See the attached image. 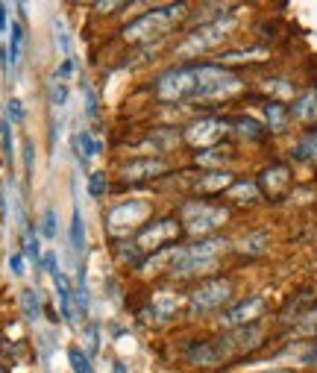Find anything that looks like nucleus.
Wrapping results in <instances>:
<instances>
[{"instance_id": "f257e3e1", "label": "nucleus", "mask_w": 317, "mask_h": 373, "mask_svg": "<svg viewBox=\"0 0 317 373\" xmlns=\"http://www.w3.org/2000/svg\"><path fill=\"white\" fill-rule=\"evenodd\" d=\"M262 341H265V329L258 323L235 326V329H229V332H223L218 338L194 344V347L189 350V362L197 365V367H218V365H226L229 358H235L241 353L256 350Z\"/></svg>"}, {"instance_id": "f03ea898", "label": "nucleus", "mask_w": 317, "mask_h": 373, "mask_svg": "<svg viewBox=\"0 0 317 373\" xmlns=\"http://www.w3.org/2000/svg\"><path fill=\"white\" fill-rule=\"evenodd\" d=\"M229 250V241L221 235H209V238H200L189 247H179L170 253V274L174 277H197V274H206L218 265L221 253Z\"/></svg>"}, {"instance_id": "7ed1b4c3", "label": "nucleus", "mask_w": 317, "mask_h": 373, "mask_svg": "<svg viewBox=\"0 0 317 373\" xmlns=\"http://www.w3.org/2000/svg\"><path fill=\"white\" fill-rule=\"evenodd\" d=\"M182 18H185V6L182 3L156 6L150 12H144L141 18L129 21L124 27V38L129 41V45H150V41L162 38L168 30H174Z\"/></svg>"}, {"instance_id": "20e7f679", "label": "nucleus", "mask_w": 317, "mask_h": 373, "mask_svg": "<svg viewBox=\"0 0 317 373\" xmlns=\"http://www.w3.org/2000/svg\"><path fill=\"white\" fill-rule=\"evenodd\" d=\"M197 71V100H223V97H235L244 82L238 74H233L229 68L221 65H194Z\"/></svg>"}, {"instance_id": "39448f33", "label": "nucleus", "mask_w": 317, "mask_h": 373, "mask_svg": "<svg viewBox=\"0 0 317 373\" xmlns=\"http://www.w3.org/2000/svg\"><path fill=\"white\" fill-rule=\"evenodd\" d=\"M182 226L189 235L197 238H209L214 229H221L229 221V209L226 206H212V203H200V200H191V203H182L179 209Z\"/></svg>"}, {"instance_id": "423d86ee", "label": "nucleus", "mask_w": 317, "mask_h": 373, "mask_svg": "<svg viewBox=\"0 0 317 373\" xmlns=\"http://www.w3.org/2000/svg\"><path fill=\"white\" fill-rule=\"evenodd\" d=\"M233 30H235V18L233 15L214 18V21L203 24V27H197V30L177 47V53L179 56H200V53H206V50H214L218 45H223Z\"/></svg>"}, {"instance_id": "0eeeda50", "label": "nucleus", "mask_w": 317, "mask_h": 373, "mask_svg": "<svg viewBox=\"0 0 317 373\" xmlns=\"http://www.w3.org/2000/svg\"><path fill=\"white\" fill-rule=\"evenodd\" d=\"M150 203L147 200H124V203L118 206H112L109 214H106V229H109V235L112 238H124L129 233H135V229L150 218Z\"/></svg>"}, {"instance_id": "6e6552de", "label": "nucleus", "mask_w": 317, "mask_h": 373, "mask_svg": "<svg viewBox=\"0 0 317 373\" xmlns=\"http://www.w3.org/2000/svg\"><path fill=\"white\" fill-rule=\"evenodd\" d=\"M197 94V71L191 68H170L156 80V97L165 103H177V100H189Z\"/></svg>"}, {"instance_id": "1a4fd4ad", "label": "nucleus", "mask_w": 317, "mask_h": 373, "mask_svg": "<svg viewBox=\"0 0 317 373\" xmlns=\"http://www.w3.org/2000/svg\"><path fill=\"white\" fill-rule=\"evenodd\" d=\"M229 297H233V285L226 279H209L189 297V306L194 314H209V312H218L221 306H226Z\"/></svg>"}, {"instance_id": "9d476101", "label": "nucleus", "mask_w": 317, "mask_h": 373, "mask_svg": "<svg viewBox=\"0 0 317 373\" xmlns=\"http://www.w3.org/2000/svg\"><path fill=\"white\" fill-rule=\"evenodd\" d=\"M233 130L229 126V121H223V118H200V121H194L189 130L182 133V141L189 147H197V150H209V147H214L218 141Z\"/></svg>"}, {"instance_id": "9b49d317", "label": "nucleus", "mask_w": 317, "mask_h": 373, "mask_svg": "<svg viewBox=\"0 0 317 373\" xmlns=\"http://www.w3.org/2000/svg\"><path fill=\"white\" fill-rule=\"evenodd\" d=\"M179 235V221L174 218H162V221H156L150 224L147 229H141V233L133 238L135 241V247L147 256V253H156V250H162L165 244H170Z\"/></svg>"}, {"instance_id": "f8f14e48", "label": "nucleus", "mask_w": 317, "mask_h": 373, "mask_svg": "<svg viewBox=\"0 0 317 373\" xmlns=\"http://www.w3.org/2000/svg\"><path fill=\"white\" fill-rule=\"evenodd\" d=\"M265 309H267V306H265V300H262V297H247V300H241V303L229 306V309L223 312L221 323H223V326H229V329H235V326H247V323H253L256 318H262Z\"/></svg>"}, {"instance_id": "ddd939ff", "label": "nucleus", "mask_w": 317, "mask_h": 373, "mask_svg": "<svg viewBox=\"0 0 317 373\" xmlns=\"http://www.w3.org/2000/svg\"><path fill=\"white\" fill-rule=\"evenodd\" d=\"M168 174V162L158 159V156H150V159H133L121 168V180L124 182H144V180H156Z\"/></svg>"}, {"instance_id": "4468645a", "label": "nucleus", "mask_w": 317, "mask_h": 373, "mask_svg": "<svg viewBox=\"0 0 317 373\" xmlns=\"http://www.w3.org/2000/svg\"><path fill=\"white\" fill-rule=\"evenodd\" d=\"M53 288H56V300H59V312H62L65 323L74 326V321H77V314H74V291H71V285H68V277L56 274L53 277Z\"/></svg>"}, {"instance_id": "2eb2a0df", "label": "nucleus", "mask_w": 317, "mask_h": 373, "mask_svg": "<svg viewBox=\"0 0 317 373\" xmlns=\"http://www.w3.org/2000/svg\"><path fill=\"white\" fill-rule=\"evenodd\" d=\"M194 189L200 194H218V191H229L233 189V174H226V170H209V174H203L197 180Z\"/></svg>"}, {"instance_id": "dca6fc26", "label": "nucleus", "mask_w": 317, "mask_h": 373, "mask_svg": "<svg viewBox=\"0 0 317 373\" xmlns=\"http://www.w3.org/2000/svg\"><path fill=\"white\" fill-rule=\"evenodd\" d=\"M182 309V297L174 294V291H158L153 297V312H156V318L158 321H168V318H174V314Z\"/></svg>"}, {"instance_id": "f3484780", "label": "nucleus", "mask_w": 317, "mask_h": 373, "mask_svg": "<svg viewBox=\"0 0 317 373\" xmlns=\"http://www.w3.org/2000/svg\"><path fill=\"white\" fill-rule=\"evenodd\" d=\"M288 182H291V170H288L285 165H270L265 174H262V180H258V185H265L267 191H285L288 189Z\"/></svg>"}, {"instance_id": "a211bd4d", "label": "nucleus", "mask_w": 317, "mask_h": 373, "mask_svg": "<svg viewBox=\"0 0 317 373\" xmlns=\"http://www.w3.org/2000/svg\"><path fill=\"white\" fill-rule=\"evenodd\" d=\"M74 150H77L80 165L94 162V156H97V138H94L89 130H80V133L74 136Z\"/></svg>"}, {"instance_id": "6ab92c4d", "label": "nucleus", "mask_w": 317, "mask_h": 373, "mask_svg": "<svg viewBox=\"0 0 317 373\" xmlns=\"http://www.w3.org/2000/svg\"><path fill=\"white\" fill-rule=\"evenodd\" d=\"M71 247H74V253H77V259L82 262V256H85V224H82V212H80V206L74 209V218H71Z\"/></svg>"}, {"instance_id": "aec40b11", "label": "nucleus", "mask_w": 317, "mask_h": 373, "mask_svg": "<svg viewBox=\"0 0 317 373\" xmlns=\"http://www.w3.org/2000/svg\"><path fill=\"white\" fill-rule=\"evenodd\" d=\"M294 118L297 121H314L317 118V92H306L302 97H297Z\"/></svg>"}, {"instance_id": "412c9836", "label": "nucleus", "mask_w": 317, "mask_h": 373, "mask_svg": "<svg viewBox=\"0 0 317 373\" xmlns=\"http://www.w3.org/2000/svg\"><path fill=\"white\" fill-rule=\"evenodd\" d=\"M21 309H24V318L27 321H41V300H38V294L33 291V288H24L21 291Z\"/></svg>"}, {"instance_id": "4be33fe9", "label": "nucleus", "mask_w": 317, "mask_h": 373, "mask_svg": "<svg viewBox=\"0 0 317 373\" xmlns=\"http://www.w3.org/2000/svg\"><path fill=\"white\" fill-rule=\"evenodd\" d=\"M265 124L270 126L273 133L285 130V124H288V112H285V106H282V103H267V106H265Z\"/></svg>"}, {"instance_id": "5701e85b", "label": "nucleus", "mask_w": 317, "mask_h": 373, "mask_svg": "<svg viewBox=\"0 0 317 373\" xmlns=\"http://www.w3.org/2000/svg\"><path fill=\"white\" fill-rule=\"evenodd\" d=\"M226 156H229L226 147H209V150H200L194 162H197L200 168H214V165H221V162L226 159Z\"/></svg>"}, {"instance_id": "b1692460", "label": "nucleus", "mask_w": 317, "mask_h": 373, "mask_svg": "<svg viewBox=\"0 0 317 373\" xmlns=\"http://www.w3.org/2000/svg\"><path fill=\"white\" fill-rule=\"evenodd\" d=\"M24 259H30L33 265L41 268V247H38V238H36V233L30 226L24 229Z\"/></svg>"}, {"instance_id": "393cba45", "label": "nucleus", "mask_w": 317, "mask_h": 373, "mask_svg": "<svg viewBox=\"0 0 317 373\" xmlns=\"http://www.w3.org/2000/svg\"><path fill=\"white\" fill-rule=\"evenodd\" d=\"M56 233H59V214H56V209L47 206L45 212H41V238L53 241Z\"/></svg>"}, {"instance_id": "a878e982", "label": "nucleus", "mask_w": 317, "mask_h": 373, "mask_svg": "<svg viewBox=\"0 0 317 373\" xmlns=\"http://www.w3.org/2000/svg\"><path fill=\"white\" fill-rule=\"evenodd\" d=\"M53 38H56V50H59L65 59H71V36L65 30V21L62 18L53 21Z\"/></svg>"}, {"instance_id": "bb28decb", "label": "nucleus", "mask_w": 317, "mask_h": 373, "mask_svg": "<svg viewBox=\"0 0 317 373\" xmlns=\"http://www.w3.org/2000/svg\"><path fill=\"white\" fill-rule=\"evenodd\" d=\"M68 362H71V370H74V373H94L91 358L85 356V350H80V347L68 350Z\"/></svg>"}, {"instance_id": "cd10ccee", "label": "nucleus", "mask_w": 317, "mask_h": 373, "mask_svg": "<svg viewBox=\"0 0 317 373\" xmlns=\"http://www.w3.org/2000/svg\"><path fill=\"white\" fill-rule=\"evenodd\" d=\"M21 53H24V30L21 24L12 27V45H9V65L18 68L21 65Z\"/></svg>"}, {"instance_id": "c85d7f7f", "label": "nucleus", "mask_w": 317, "mask_h": 373, "mask_svg": "<svg viewBox=\"0 0 317 373\" xmlns=\"http://www.w3.org/2000/svg\"><path fill=\"white\" fill-rule=\"evenodd\" d=\"M229 126L238 133V138H258V136H262V124H256L253 118H238Z\"/></svg>"}, {"instance_id": "c756f323", "label": "nucleus", "mask_w": 317, "mask_h": 373, "mask_svg": "<svg viewBox=\"0 0 317 373\" xmlns=\"http://www.w3.org/2000/svg\"><path fill=\"white\" fill-rule=\"evenodd\" d=\"M294 156L297 159H309V162H317V133L306 136L300 141V145L294 147Z\"/></svg>"}, {"instance_id": "7c9ffc66", "label": "nucleus", "mask_w": 317, "mask_h": 373, "mask_svg": "<svg viewBox=\"0 0 317 373\" xmlns=\"http://www.w3.org/2000/svg\"><path fill=\"white\" fill-rule=\"evenodd\" d=\"M229 197L238 200V203H250V200L258 197V185L256 182H238V185L229 189Z\"/></svg>"}, {"instance_id": "2f4dec72", "label": "nucleus", "mask_w": 317, "mask_h": 373, "mask_svg": "<svg viewBox=\"0 0 317 373\" xmlns=\"http://www.w3.org/2000/svg\"><path fill=\"white\" fill-rule=\"evenodd\" d=\"M68 100H71V85L68 82H59V80H53L50 82V103L53 106H68Z\"/></svg>"}, {"instance_id": "473e14b6", "label": "nucleus", "mask_w": 317, "mask_h": 373, "mask_svg": "<svg viewBox=\"0 0 317 373\" xmlns=\"http://www.w3.org/2000/svg\"><path fill=\"white\" fill-rule=\"evenodd\" d=\"M97 353H100V326L89 323V329H85V356L94 358Z\"/></svg>"}, {"instance_id": "72a5a7b5", "label": "nucleus", "mask_w": 317, "mask_h": 373, "mask_svg": "<svg viewBox=\"0 0 317 373\" xmlns=\"http://www.w3.org/2000/svg\"><path fill=\"white\" fill-rule=\"evenodd\" d=\"M121 259L126 265H133V268H141L144 265V253L135 247V241H129V244H121Z\"/></svg>"}, {"instance_id": "f704fd0d", "label": "nucleus", "mask_w": 317, "mask_h": 373, "mask_svg": "<svg viewBox=\"0 0 317 373\" xmlns=\"http://www.w3.org/2000/svg\"><path fill=\"white\" fill-rule=\"evenodd\" d=\"M265 89H267L273 97H282V100L294 97V85L288 82V80H270V82H265Z\"/></svg>"}, {"instance_id": "c9c22d12", "label": "nucleus", "mask_w": 317, "mask_h": 373, "mask_svg": "<svg viewBox=\"0 0 317 373\" xmlns=\"http://www.w3.org/2000/svg\"><path fill=\"white\" fill-rule=\"evenodd\" d=\"M85 189H89L91 197H103L106 194V174H103V170H94V174H89V185H85Z\"/></svg>"}, {"instance_id": "e433bc0d", "label": "nucleus", "mask_w": 317, "mask_h": 373, "mask_svg": "<svg viewBox=\"0 0 317 373\" xmlns=\"http://www.w3.org/2000/svg\"><path fill=\"white\" fill-rule=\"evenodd\" d=\"M267 50L265 47H256V50H241V53H226L223 62H244V59H265Z\"/></svg>"}, {"instance_id": "4c0bfd02", "label": "nucleus", "mask_w": 317, "mask_h": 373, "mask_svg": "<svg viewBox=\"0 0 317 373\" xmlns=\"http://www.w3.org/2000/svg\"><path fill=\"white\" fill-rule=\"evenodd\" d=\"M33 168H36V145H33V138H24V170H27V180L33 177Z\"/></svg>"}, {"instance_id": "58836bf2", "label": "nucleus", "mask_w": 317, "mask_h": 373, "mask_svg": "<svg viewBox=\"0 0 317 373\" xmlns=\"http://www.w3.org/2000/svg\"><path fill=\"white\" fill-rule=\"evenodd\" d=\"M77 74V62L74 59H62V65L56 68V74H53V80H59V82H68L71 77Z\"/></svg>"}, {"instance_id": "ea45409f", "label": "nucleus", "mask_w": 317, "mask_h": 373, "mask_svg": "<svg viewBox=\"0 0 317 373\" xmlns=\"http://www.w3.org/2000/svg\"><path fill=\"white\" fill-rule=\"evenodd\" d=\"M97 112H100V103H97V92L94 89H85V118H97Z\"/></svg>"}, {"instance_id": "a19ab883", "label": "nucleus", "mask_w": 317, "mask_h": 373, "mask_svg": "<svg viewBox=\"0 0 317 373\" xmlns=\"http://www.w3.org/2000/svg\"><path fill=\"white\" fill-rule=\"evenodd\" d=\"M0 147H3L6 159L12 162V133H9V121H0Z\"/></svg>"}, {"instance_id": "79ce46f5", "label": "nucleus", "mask_w": 317, "mask_h": 373, "mask_svg": "<svg viewBox=\"0 0 317 373\" xmlns=\"http://www.w3.org/2000/svg\"><path fill=\"white\" fill-rule=\"evenodd\" d=\"M6 112H9V121H12V124H21V121H24V103H21L18 97L9 100V103H6Z\"/></svg>"}, {"instance_id": "37998d69", "label": "nucleus", "mask_w": 317, "mask_h": 373, "mask_svg": "<svg viewBox=\"0 0 317 373\" xmlns=\"http://www.w3.org/2000/svg\"><path fill=\"white\" fill-rule=\"evenodd\" d=\"M41 268H45L50 277H56V274H59V256H56V253H45V256H41Z\"/></svg>"}, {"instance_id": "c03bdc74", "label": "nucleus", "mask_w": 317, "mask_h": 373, "mask_svg": "<svg viewBox=\"0 0 317 373\" xmlns=\"http://www.w3.org/2000/svg\"><path fill=\"white\" fill-rule=\"evenodd\" d=\"M9 270H12V274H15V277H24L27 265H24V253H21V250L9 256Z\"/></svg>"}, {"instance_id": "a18cd8bd", "label": "nucleus", "mask_w": 317, "mask_h": 373, "mask_svg": "<svg viewBox=\"0 0 317 373\" xmlns=\"http://www.w3.org/2000/svg\"><path fill=\"white\" fill-rule=\"evenodd\" d=\"M262 244H265V235L256 233V238L250 235L247 241H244V250H247V253H258V250H262Z\"/></svg>"}, {"instance_id": "49530a36", "label": "nucleus", "mask_w": 317, "mask_h": 373, "mask_svg": "<svg viewBox=\"0 0 317 373\" xmlns=\"http://www.w3.org/2000/svg\"><path fill=\"white\" fill-rule=\"evenodd\" d=\"M6 189H0V221H6Z\"/></svg>"}, {"instance_id": "de8ad7c7", "label": "nucleus", "mask_w": 317, "mask_h": 373, "mask_svg": "<svg viewBox=\"0 0 317 373\" xmlns=\"http://www.w3.org/2000/svg\"><path fill=\"white\" fill-rule=\"evenodd\" d=\"M6 12H9V6L0 3V33H6Z\"/></svg>"}, {"instance_id": "09e8293b", "label": "nucleus", "mask_w": 317, "mask_h": 373, "mask_svg": "<svg viewBox=\"0 0 317 373\" xmlns=\"http://www.w3.org/2000/svg\"><path fill=\"white\" fill-rule=\"evenodd\" d=\"M109 373H129V370H126V365H124V362H112Z\"/></svg>"}, {"instance_id": "8fccbe9b", "label": "nucleus", "mask_w": 317, "mask_h": 373, "mask_svg": "<svg viewBox=\"0 0 317 373\" xmlns=\"http://www.w3.org/2000/svg\"><path fill=\"white\" fill-rule=\"evenodd\" d=\"M265 373H294V370H265Z\"/></svg>"}, {"instance_id": "3c124183", "label": "nucleus", "mask_w": 317, "mask_h": 373, "mask_svg": "<svg viewBox=\"0 0 317 373\" xmlns=\"http://www.w3.org/2000/svg\"><path fill=\"white\" fill-rule=\"evenodd\" d=\"M0 373H3V370H0Z\"/></svg>"}]
</instances>
